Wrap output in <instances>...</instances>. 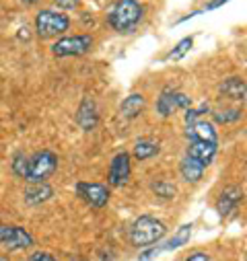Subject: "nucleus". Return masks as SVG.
Instances as JSON below:
<instances>
[{"instance_id": "7", "label": "nucleus", "mask_w": 247, "mask_h": 261, "mask_svg": "<svg viewBox=\"0 0 247 261\" xmlns=\"http://www.w3.org/2000/svg\"><path fill=\"white\" fill-rule=\"evenodd\" d=\"M75 191L77 195L89 204L91 208H105L109 204V198H111V191L107 185L103 183H91V181H79L75 185Z\"/></svg>"}, {"instance_id": "30", "label": "nucleus", "mask_w": 247, "mask_h": 261, "mask_svg": "<svg viewBox=\"0 0 247 261\" xmlns=\"http://www.w3.org/2000/svg\"><path fill=\"white\" fill-rule=\"evenodd\" d=\"M21 3H23L25 7H35V5L39 3V0H21Z\"/></svg>"}, {"instance_id": "3", "label": "nucleus", "mask_w": 247, "mask_h": 261, "mask_svg": "<svg viewBox=\"0 0 247 261\" xmlns=\"http://www.w3.org/2000/svg\"><path fill=\"white\" fill-rule=\"evenodd\" d=\"M70 29V17L62 11L41 9L35 15V33L39 39H52L58 35H64Z\"/></svg>"}, {"instance_id": "20", "label": "nucleus", "mask_w": 247, "mask_h": 261, "mask_svg": "<svg viewBox=\"0 0 247 261\" xmlns=\"http://www.w3.org/2000/svg\"><path fill=\"white\" fill-rule=\"evenodd\" d=\"M151 189H153V193L157 195V198H163V200H173L175 193H177V187H175L171 181H165V179L155 181V183L151 185Z\"/></svg>"}, {"instance_id": "28", "label": "nucleus", "mask_w": 247, "mask_h": 261, "mask_svg": "<svg viewBox=\"0 0 247 261\" xmlns=\"http://www.w3.org/2000/svg\"><path fill=\"white\" fill-rule=\"evenodd\" d=\"M185 261H210V255L206 251H194L185 257Z\"/></svg>"}, {"instance_id": "2", "label": "nucleus", "mask_w": 247, "mask_h": 261, "mask_svg": "<svg viewBox=\"0 0 247 261\" xmlns=\"http://www.w3.org/2000/svg\"><path fill=\"white\" fill-rule=\"evenodd\" d=\"M165 234H167L165 222L155 218V216L144 214V216H138L132 222V226L128 230V241L136 249H146V247L157 245Z\"/></svg>"}, {"instance_id": "6", "label": "nucleus", "mask_w": 247, "mask_h": 261, "mask_svg": "<svg viewBox=\"0 0 247 261\" xmlns=\"http://www.w3.org/2000/svg\"><path fill=\"white\" fill-rule=\"evenodd\" d=\"M35 245L33 234L23 226H7L0 222V247L7 251H25Z\"/></svg>"}, {"instance_id": "24", "label": "nucleus", "mask_w": 247, "mask_h": 261, "mask_svg": "<svg viewBox=\"0 0 247 261\" xmlns=\"http://www.w3.org/2000/svg\"><path fill=\"white\" fill-rule=\"evenodd\" d=\"M208 111H210L208 103H200L198 107H190V109H185V125L198 121V119H200L204 113H208Z\"/></svg>"}, {"instance_id": "19", "label": "nucleus", "mask_w": 247, "mask_h": 261, "mask_svg": "<svg viewBox=\"0 0 247 261\" xmlns=\"http://www.w3.org/2000/svg\"><path fill=\"white\" fill-rule=\"evenodd\" d=\"M161 152V146H159V142H155V140H149V138H144V140H138L136 142V146H134V159L136 161H149V159H153V156H157Z\"/></svg>"}, {"instance_id": "21", "label": "nucleus", "mask_w": 247, "mask_h": 261, "mask_svg": "<svg viewBox=\"0 0 247 261\" xmlns=\"http://www.w3.org/2000/svg\"><path fill=\"white\" fill-rule=\"evenodd\" d=\"M192 45H194V37H183V39H179V41L175 43V47L165 56V60H173V62L181 60L185 54L192 49Z\"/></svg>"}, {"instance_id": "27", "label": "nucleus", "mask_w": 247, "mask_h": 261, "mask_svg": "<svg viewBox=\"0 0 247 261\" xmlns=\"http://www.w3.org/2000/svg\"><path fill=\"white\" fill-rule=\"evenodd\" d=\"M27 261H58L52 253H45V251H35L27 257Z\"/></svg>"}, {"instance_id": "5", "label": "nucleus", "mask_w": 247, "mask_h": 261, "mask_svg": "<svg viewBox=\"0 0 247 261\" xmlns=\"http://www.w3.org/2000/svg\"><path fill=\"white\" fill-rule=\"evenodd\" d=\"M95 39L89 33H81V35H66L60 37L54 45H52V54L56 58H79L85 56L93 49Z\"/></svg>"}, {"instance_id": "8", "label": "nucleus", "mask_w": 247, "mask_h": 261, "mask_svg": "<svg viewBox=\"0 0 247 261\" xmlns=\"http://www.w3.org/2000/svg\"><path fill=\"white\" fill-rule=\"evenodd\" d=\"M132 177V154L130 152H117L111 163H109V171H107V183L109 187H124Z\"/></svg>"}, {"instance_id": "22", "label": "nucleus", "mask_w": 247, "mask_h": 261, "mask_svg": "<svg viewBox=\"0 0 247 261\" xmlns=\"http://www.w3.org/2000/svg\"><path fill=\"white\" fill-rule=\"evenodd\" d=\"M27 163H29V156L25 152H15V156L11 161V169H13V173L19 179H25L27 177Z\"/></svg>"}, {"instance_id": "25", "label": "nucleus", "mask_w": 247, "mask_h": 261, "mask_svg": "<svg viewBox=\"0 0 247 261\" xmlns=\"http://www.w3.org/2000/svg\"><path fill=\"white\" fill-rule=\"evenodd\" d=\"M163 253V247H146V249H142V253L138 255V261H151V259H155V257H159Z\"/></svg>"}, {"instance_id": "12", "label": "nucleus", "mask_w": 247, "mask_h": 261, "mask_svg": "<svg viewBox=\"0 0 247 261\" xmlns=\"http://www.w3.org/2000/svg\"><path fill=\"white\" fill-rule=\"evenodd\" d=\"M185 136L188 140H204L208 144H216L218 146V132L212 121H206V119H198L194 123H188L185 125Z\"/></svg>"}, {"instance_id": "9", "label": "nucleus", "mask_w": 247, "mask_h": 261, "mask_svg": "<svg viewBox=\"0 0 247 261\" xmlns=\"http://www.w3.org/2000/svg\"><path fill=\"white\" fill-rule=\"evenodd\" d=\"M190 107H192V97L175 89H163L157 99V113L161 117H169L179 109H190Z\"/></svg>"}, {"instance_id": "15", "label": "nucleus", "mask_w": 247, "mask_h": 261, "mask_svg": "<svg viewBox=\"0 0 247 261\" xmlns=\"http://www.w3.org/2000/svg\"><path fill=\"white\" fill-rule=\"evenodd\" d=\"M220 95L231 99V101H245V95H247V87H245V81L241 76H229L223 81V85L218 87Z\"/></svg>"}, {"instance_id": "18", "label": "nucleus", "mask_w": 247, "mask_h": 261, "mask_svg": "<svg viewBox=\"0 0 247 261\" xmlns=\"http://www.w3.org/2000/svg\"><path fill=\"white\" fill-rule=\"evenodd\" d=\"M192 228H194V224L190 222V224H183V226H179L177 228V232L165 243V245H161L163 247V251H175V249H179V247H183L185 243H190V237H192Z\"/></svg>"}, {"instance_id": "29", "label": "nucleus", "mask_w": 247, "mask_h": 261, "mask_svg": "<svg viewBox=\"0 0 247 261\" xmlns=\"http://www.w3.org/2000/svg\"><path fill=\"white\" fill-rule=\"evenodd\" d=\"M227 3H231V0H210V3L204 7V11H216V9H220L223 5H227Z\"/></svg>"}, {"instance_id": "16", "label": "nucleus", "mask_w": 247, "mask_h": 261, "mask_svg": "<svg viewBox=\"0 0 247 261\" xmlns=\"http://www.w3.org/2000/svg\"><path fill=\"white\" fill-rule=\"evenodd\" d=\"M144 105H146L144 95H142V93H132V95H128L126 99L121 101V105H119V115L126 117V119H134V117H138V115L144 111Z\"/></svg>"}, {"instance_id": "1", "label": "nucleus", "mask_w": 247, "mask_h": 261, "mask_svg": "<svg viewBox=\"0 0 247 261\" xmlns=\"http://www.w3.org/2000/svg\"><path fill=\"white\" fill-rule=\"evenodd\" d=\"M142 17L144 7L140 5V0H117L107 13V25L119 35H128L136 31Z\"/></svg>"}, {"instance_id": "4", "label": "nucleus", "mask_w": 247, "mask_h": 261, "mask_svg": "<svg viewBox=\"0 0 247 261\" xmlns=\"http://www.w3.org/2000/svg\"><path fill=\"white\" fill-rule=\"evenodd\" d=\"M58 169V154L52 150H39L35 154L29 156L27 163V183H45V179H50Z\"/></svg>"}, {"instance_id": "10", "label": "nucleus", "mask_w": 247, "mask_h": 261, "mask_svg": "<svg viewBox=\"0 0 247 261\" xmlns=\"http://www.w3.org/2000/svg\"><path fill=\"white\" fill-rule=\"evenodd\" d=\"M79 127L83 129V132H93V129L97 127L99 123V107L95 103V99L91 97H85L77 109V115H75Z\"/></svg>"}, {"instance_id": "23", "label": "nucleus", "mask_w": 247, "mask_h": 261, "mask_svg": "<svg viewBox=\"0 0 247 261\" xmlns=\"http://www.w3.org/2000/svg\"><path fill=\"white\" fill-rule=\"evenodd\" d=\"M212 117L218 123H233V121H239L241 119V109H237V107H233V109H220V111H214Z\"/></svg>"}, {"instance_id": "17", "label": "nucleus", "mask_w": 247, "mask_h": 261, "mask_svg": "<svg viewBox=\"0 0 247 261\" xmlns=\"http://www.w3.org/2000/svg\"><path fill=\"white\" fill-rule=\"evenodd\" d=\"M204 167L198 163V161H194V159H190V156H183V161H181V165H179V173H181V177L188 181V183H198L202 177H204Z\"/></svg>"}, {"instance_id": "13", "label": "nucleus", "mask_w": 247, "mask_h": 261, "mask_svg": "<svg viewBox=\"0 0 247 261\" xmlns=\"http://www.w3.org/2000/svg\"><path fill=\"white\" fill-rule=\"evenodd\" d=\"M216 152H218V146H216V144H208V142H204V140H190V144H188V152H185V156H190V159L198 161V163L206 169V167L212 165Z\"/></svg>"}, {"instance_id": "26", "label": "nucleus", "mask_w": 247, "mask_h": 261, "mask_svg": "<svg viewBox=\"0 0 247 261\" xmlns=\"http://www.w3.org/2000/svg\"><path fill=\"white\" fill-rule=\"evenodd\" d=\"M54 5L60 11H75L81 7V0H54Z\"/></svg>"}, {"instance_id": "14", "label": "nucleus", "mask_w": 247, "mask_h": 261, "mask_svg": "<svg viewBox=\"0 0 247 261\" xmlns=\"http://www.w3.org/2000/svg\"><path fill=\"white\" fill-rule=\"evenodd\" d=\"M54 198V187L50 183H29V187L23 193V200L29 206H39L45 204L47 200Z\"/></svg>"}, {"instance_id": "11", "label": "nucleus", "mask_w": 247, "mask_h": 261, "mask_svg": "<svg viewBox=\"0 0 247 261\" xmlns=\"http://www.w3.org/2000/svg\"><path fill=\"white\" fill-rule=\"evenodd\" d=\"M243 200V189L239 185H229L220 191L218 200H216V212L220 218H227L229 214H233L237 210V206Z\"/></svg>"}]
</instances>
